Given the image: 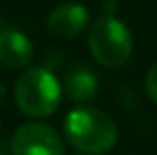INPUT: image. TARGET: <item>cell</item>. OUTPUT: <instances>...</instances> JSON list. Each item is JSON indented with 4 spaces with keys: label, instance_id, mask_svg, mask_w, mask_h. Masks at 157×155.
Here are the masks:
<instances>
[{
    "label": "cell",
    "instance_id": "obj_8",
    "mask_svg": "<svg viewBox=\"0 0 157 155\" xmlns=\"http://www.w3.org/2000/svg\"><path fill=\"white\" fill-rule=\"evenodd\" d=\"M145 89H147V96L157 104V64H153V66L149 68V72H147Z\"/></svg>",
    "mask_w": 157,
    "mask_h": 155
},
{
    "label": "cell",
    "instance_id": "obj_7",
    "mask_svg": "<svg viewBox=\"0 0 157 155\" xmlns=\"http://www.w3.org/2000/svg\"><path fill=\"white\" fill-rule=\"evenodd\" d=\"M64 92L76 104H88L98 93V76L90 68L78 66L66 76Z\"/></svg>",
    "mask_w": 157,
    "mask_h": 155
},
{
    "label": "cell",
    "instance_id": "obj_4",
    "mask_svg": "<svg viewBox=\"0 0 157 155\" xmlns=\"http://www.w3.org/2000/svg\"><path fill=\"white\" fill-rule=\"evenodd\" d=\"M12 155H64V141L54 127L32 121L14 133Z\"/></svg>",
    "mask_w": 157,
    "mask_h": 155
},
{
    "label": "cell",
    "instance_id": "obj_5",
    "mask_svg": "<svg viewBox=\"0 0 157 155\" xmlns=\"http://www.w3.org/2000/svg\"><path fill=\"white\" fill-rule=\"evenodd\" d=\"M90 12L86 6L76 2L58 4L48 16V30L56 38H76L86 30Z\"/></svg>",
    "mask_w": 157,
    "mask_h": 155
},
{
    "label": "cell",
    "instance_id": "obj_2",
    "mask_svg": "<svg viewBox=\"0 0 157 155\" xmlns=\"http://www.w3.org/2000/svg\"><path fill=\"white\" fill-rule=\"evenodd\" d=\"M14 100L30 117H48L62 101V84L48 68H30L16 80Z\"/></svg>",
    "mask_w": 157,
    "mask_h": 155
},
{
    "label": "cell",
    "instance_id": "obj_6",
    "mask_svg": "<svg viewBox=\"0 0 157 155\" xmlns=\"http://www.w3.org/2000/svg\"><path fill=\"white\" fill-rule=\"evenodd\" d=\"M34 58V44L20 30H2L0 32V66L8 70L26 68Z\"/></svg>",
    "mask_w": 157,
    "mask_h": 155
},
{
    "label": "cell",
    "instance_id": "obj_1",
    "mask_svg": "<svg viewBox=\"0 0 157 155\" xmlns=\"http://www.w3.org/2000/svg\"><path fill=\"white\" fill-rule=\"evenodd\" d=\"M66 139L84 155H104L117 143V125L105 112L92 105H78L66 115Z\"/></svg>",
    "mask_w": 157,
    "mask_h": 155
},
{
    "label": "cell",
    "instance_id": "obj_3",
    "mask_svg": "<svg viewBox=\"0 0 157 155\" xmlns=\"http://www.w3.org/2000/svg\"><path fill=\"white\" fill-rule=\"evenodd\" d=\"M90 52L104 68H119L131 58L133 36L113 14H104L92 24L88 36Z\"/></svg>",
    "mask_w": 157,
    "mask_h": 155
},
{
    "label": "cell",
    "instance_id": "obj_9",
    "mask_svg": "<svg viewBox=\"0 0 157 155\" xmlns=\"http://www.w3.org/2000/svg\"><path fill=\"white\" fill-rule=\"evenodd\" d=\"M4 93H6V89H4V85H0V101H4Z\"/></svg>",
    "mask_w": 157,
    "mask_h": 155
}]
</instances>
